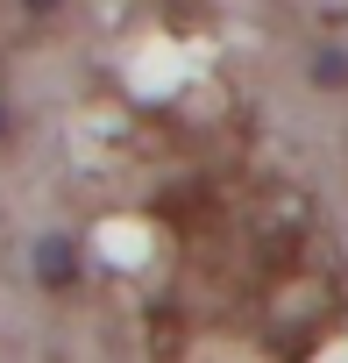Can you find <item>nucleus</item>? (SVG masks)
<instances>
[{
  "instance_id": "4",
  "label": "nucleus",
  "mask_w": 348,
  "mask_h": 363,
  "mask_svg": "<svg viewBox=\"0 0 348 363\" xmlns=\"http://www.w3.org/2000/svg\"><path fill=\"white\" fill-rule=\"evenodd\" d=\"M0 135H8V107H0Z\"/></svg>"
},
{
  "instance_id": "1",
  "label": "nucleus",
  "mask_w": 348,
  "mask_h": 363,
  "mask_svg": "<svg viewBox=\"0 0 348 363\" xmlns=\"http://www.w3.org/2000/svg\"><path fill=\"white\" fill-rule=\"evenodd\" d=\"M36 278H43V285H71V278H79L71 242H43V250H36Z\"/></svg>"
},
{
  "instance_id": "3",
  "label": "nucleus",
  "mask_w": 348,
  "mask_h": 363,
  "mask_svg": "<svg viewBox=\"0 0 348 363\" xmlns=\"http://www.w3.org/2000/svg\"><path fill=\"white\" fill-rule=\"evenodd\" d=\"M57 8H64V0H22V15H29V22H50Z\"/></svg>"
},
{
  "instance_id": "2",
  "label": "nucleus",
  "mask_w": 348,
  "mask_h": 363,
  "mask_svg": "<svg viewBox=\"0 0 348 363\" xmlns=\"http://www.w3.org/2000/svg\"><path fill=\"white\" fill-rule=\"evenodd\" d=\"M313 79H320V86H348V57H341V50H320V57H313Z\"/></svg>"
}]
</instances>
